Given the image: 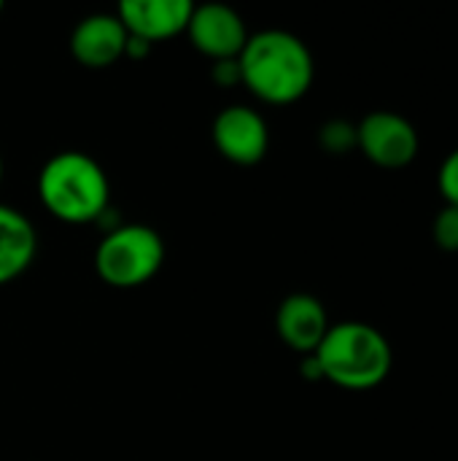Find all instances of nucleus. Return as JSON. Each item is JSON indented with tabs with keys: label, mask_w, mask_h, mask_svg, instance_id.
<instances>
[{
	"label": "nucleus",
	"mask_w": 458,
	"mask_h": 461,
	"mask_svg": "<svg viewBox=\"0 0 458 461\" xmlns=\"http://www.w3.org/2000/svg\"><path fill=\"white\" fill-rule=\"evenodd\" d=\"M240 78L267 103H294L313 84L310 49L286 30H265L246 41L240 51Z\"/></svg>",
	"instance_id": "f257e3e1"
},
{
	"label": "nucleus",
	"mask_w": 458,
	"mask_h": 461,
	"mask_svg": "<svg viewBox=\"0 0 458 461\" xmlns=\"http://www.w3.org/2000/svg\"><path fill=\"white\" fill-rule=\"evenodd\" d=\"M310 357L316 359L321 378L351 392L381 386L394 362L386 335L364 321H343L329 327L321 346Z\"/></svg>",
	"instance_id": "f03ea898"
},
{
	"label": "nucleus",
	"mask_w": 458,
	"mask_h": 461,
	"mask_svg": "<svg viewBox=\"0 0 458 461\" xmlns=\"http://www.w3.org/2000/svg\"><path fill=\"white\" fill-rule=\"evenodd\" d=\"M38 194L59 221L86 224L105 211L111 186L92 157L81 151H62L43 165Z\"/></svg>",
	"instance_id": "7ed1b4c3"
},
{
	"label": "nucleus",
	"mask_w": 458,
	"mask_h": 461,
	"mask_svg": "<svg viewBox=\"0 0 458 461\" xmlns=\"http://www.w3.org/2000/svg\"><path fill=\"white\" fill-rule=\"evenodd\" d=\"M165 262V243L146 224H127L103 238L97 246V273L105 284L132 289L157 276Z\"/></svg>",
	"instance_id": "20e7f679"
},
{
	"label": "nucleus",
	"mask_w": 458,
	"mask_h": 461,
	"mask_svg": "<svg viewBox=\"0 0 458 461\" xmlns=\"http://www.w3.org/2000/svg\"><path fill=\"white\" fill-rule=\"evenodd\" d=\"M356 146L378 167H405L416 159L421 138L410 119L397 111H373L356 124Z\"/></svg>",
	"instance_id": "39448f33"
},
{
	"label": "nucleus",
	"mask_w": 458,
	"mask_h": 461,
	"mask_svg": "<svg viewBox=\"0 0 458 461\" xmlns=\"http://www.w3.org/2000/svg\"><path fill=\"white\" fill-rule=\"evenodd\" d=\"M186 32L202 54L213 57L219 62L240 57V51L248 41L243 16L235 8L221 5V3L197 5L189 16Z\"/></svg>",
	"instance_id": "423d86ee"
},
{
	"label": "nucleus",
	"mask_w": 458,
	"mask_h": 461,
	"mask_svg": "<svg viewBox=\"0 0 458 461\" xmlns=\"http://www.w3.org/2000/svg\"><path fill=\"white\" fill-rule=\"evenodd\" d=\"M213 143L227 159L238 165H254L267 154V122L254 108L229 105L213 122Z\"/></svg>",
	"instance_id": "0eeeda50"
},
{
	"label": "nucleus",
	"mask_w": 458,
	"mask_h": 461,
	"mask_svg": "<svg viewBox=\"0 0 458 461\" xmlns=\"http://www.w3.org/2000/svg\"><path fill=\"white\" fill-rule=\"evenodd\" d=\"M192 11L189 0H124L116 16L132 38L154 43L186 30Z\"/></svg>",
	"instance_id": "6e6552de"
},
{
	"label": "nucleus",
	"mask_w": 458,
	"mask_h": 461,
	"mask_svg": "<svg viewBox=\"0 0 458 461\" xmlns=\"http://www.w3.org/2000/svg\"><path fill=\"white\" fill-rule=\"evenodd\" d=\"M127 41L130 32L124 30L119 16L92 14L76 24L70 35V51L86 68H105L127 51Z\"/></svg>",
	"instance_id": "1a4fd4ad"
},
{
	"label": "nucleus",
	"mask_w": 458,
	"mask_h": 461,
	"mask_svg": "<svg viewBox=\"0 0 458 461\" xmlns=\"http://www.w3.org/2000/svg\"><path fill=\"white\" fill-rule=\"evenodd\" d=\"M275 327L286 346L310 357L329 332V319L321 300H316L313 294H292L281 303Z\"/></svg>",
	"instance_id": "9d476101"
},
{
	"label": "nucleus",
	"mask_w": 458,
	"mask_h": 461,
	"mask_svg": "<svg viewBox=\"0 0 458 461\" xmlns=\"http://www.w3.org/2000/svg\"><path fill=\"white\" fill-rule=\"evenodd\" d=\"M35 230L13 208L0 205V286L22 276L35 257Z\"/></svg>",
	"instance_id": "9b49d317"
},
{
	"label": "nucleus",
	"mask_w": 458,
	"mask_h": 461,
	"mask_svg": "<svg viewBox=\"0 0 458 461\" xmlns=\"http://www.w3.org/2000/svg\"><path fill=\"white\" fill-rule=\"evenodd\" d=\"M321 143L332 154H346L356 146V127L346 119H332L321 127Z\"/></svg>",
	"instance_id": "f8f14e48"
},
{
	"label": "nucleus",
	"mask_w": 458,
	"mask_h": 461,
	"mask_svg": "<svg viewBox=\"0 0 458 461\" xmlns=\"http://www.w3.org/2000/svg\"><path fill=\"white\" fill-rule=\"evenodd\" d=\"M432 235L435 243L443 251H458V208L456 205H445L437 211L435 224H432Z\"/></svg>",
	"instance_id": "ddd939ff"
},
{
	"label": "nucleus",
	"mask_w": 458,
	"mask_h": 461,
	"mask_svg": "<svg viewBox=\"0 0 458 461\" xmlns=\"http://www.w3.org/2000/svg\"><path fill=\"white\" fill-rule=\"evenodd\" d=\"M437 189H440L445 205H456L458 208V149H454L443 159V165L437 170Z\"/></svg>",
	"instance_id": "4468645a"
},
{
	"label": "nucleus",
	"mask_w": 458,
	"mask_h": 461,
	"mask_svg": "<svg viewBox=\"0 0 458 461\" xmlns=\"http://www.w3.org/2000/svg\"><path fill=\"white\" fill-rule=\"evenodd\" d=\"M0 181H3V159H0Z\"/></svg>",
	"instance_id": "2eb2a0df"
},
{
	"label": "nucleus",
	"mask_w": 458,
	"mask_h": 461,
	"mask_svg": "<svg viewBox=\"0 0 458 461\" xmlns=\"http://www.w3.org/2000/svg\"><path fill=\"white\" fill-rule=\"evenodd\" d=\"M0 11H3V3H0Z\"/></svg>",
	"instance_id": "dca6fc26"
}]
</instances>
